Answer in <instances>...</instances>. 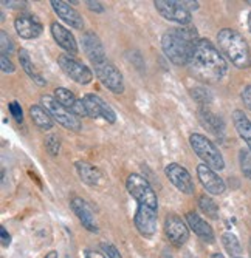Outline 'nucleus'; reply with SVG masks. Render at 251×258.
<instances>
[{
  "mask_svg": "<svg viewBox=\"0 0 251 258\" xmlns=\"http://www.w3.org/2000/svg\"><path fill=\"white\" fill-rule=\"evenodd\" d=\"M188 67L192 75L203 82H220L228 73V63L223 54L208 39H200L191 54Z\"/></svg>",
  "mask_w": 251,
  "mask_h": 258,
  "instance_id": "nucleus-1",
  "label": "nucleus"
},
{
  "mask_svg": "<svg viewBox=\"0 0 251 258\" xmlns=\"http://www.w3.org/2000/svg\"><path fill=\"white\" fill-rule=\"evenodd\" d=\"M200 40L195 27L186 25L180 28H171L162 36V48L166 57L177 67L189 63L191 54Z\"/></svg>",
  "mask_w": 251,
  "mask_h": 258,
  "instance_id": "nucleus-2",
  "label": "nucleus"
},
{
  "mask_svg": "<svg viewBox=\"0 0 251 258\" xmlns=\"http://www.w3.org/2000/svg\"><path fill=\"white\" fill-rule=\"evenodd\" d=\"M217 42L220 51L236 68H248L251 65L249 46L242 34L231 28H223L217 33Z\"/></svg>",
  "mask_w": 251,
  "mask_h": 258,
  "instance_id": "nucleus-3",
  "label": "nucleus"
},
{
  "mask_svg": "<svg viewBox=\"0 0 251 258\" xmlns=\"http://www.w3.org/2000/svg\"><path fill=\"white\" fill-rule=\"evenodd\" d=\"M189 144L195 155L203 161V164H207L213 170L225 169V159L211 139H208L202 133H192L189 136Z\"/></svg>",
  "mask_w": 251,
  "mask_h": 258,
  "instance_id": "nucleus-4",
  "label": "nucleus"
},
{
  "mask_svg": "<svg viewBox=\"0 0 251 258\" xmlns=\"http://www.w3.org/2000/svg\"><path fill=\"white\" fill-rule=\"evenodd\" d=\"M126 189L129 195L136 201V206H147L152 209H158L157 194L144 176L138 173H130L126 181Z\"/></svg>",
  "mask_w": 251,
  "mask_h": 258,
  "instance_id": "nucleus-5",
  "label": "nucleus"
},
{
  "mask_svg": "<svg viewBox=\"0 0 251 258\" xmlns=\"http://www.w3.org/2000/svg\"><path fill=\"white\" fill-rule=\"evenodd\" d=\"M42 107L47 110L52 118L55 119V122H58L59 125H62L67 130H73V132H81L82 128V122L78 116H75L70 110H67L64 105H61L55 96H48L45 95L40 98Z\"/></svg>",
  "mask_w": 251,
  "mask_h": 258,
  "instance_id": "nucleus-6",
  "label": "nucleus"
},
{
  "mask_svg": "<svg viewBox=\"0 0 251 258\" xmlns=\"http://www.w3.org/2000/svg\"><path fill=\"white\" fill-rule=\"evenodd\" d=\"M155 10L163 19L178 23L180 27H186L192 20V13L186 8L185 2L180 0H155Z\"/></svg>",
  "mask_w": 251,
  "mask_h": 258,
  "instance_id": "nucleus-7",
  "label": "nucleus"
},
{
  "mask_svg": "<svg viewBox=\"0 0 251 258\" xmlns=\"http://www.w3.org/2000/svg\"><path fill=\"white\" fill-rule=\"evenodd\" d=\"M58 63L62 72L76 84L85 85V84H90L93 79L92 70L85 67L84 63H81L79 60L73 59L70 54H61L58 57Z\"/></svg>",
  "mask_w": 251,
  "mask_h": 258,
  "instance_id": "nucleus-8",
  "label": "nucleus"
},
{
  "mask_svg": "<svg viewBox=\"0 0 251 258\" xmlns=\"http://www.w3.org/2000/svg\"><path fill=\"white\" fill-rule=\"evenodd\" d=\"M95 75L98 76V79L103 82V85L110 90L112 93H120L124 91V79L120 70L113 65L112 62L106 60L103 63L95 65Z\"/></svg>",
  "mask_w": 251,
  "mask_h": 258,
  "instance_id": "nucleus-9",
  "label": "nucleus"
},
{
  "mask_svg": "<svg viewBox=\"0 0 251 258\" xmlns=\"http://www.w3.org/2000/svg\"><path fill=\"white\" fill-rule=\"evenodd\" d=\"M82 101L85 104V108H87V113L90 118H93V119L103 118L109 124H115V121H117L115 111H113V108L107 102H104V99H101L98 95L87 93V95L82 98Z\"/></svg>",
  "mask_w": 251,
  "mask_h": 258,
  "instance_id": "nucleus-10",
  "label": "nucleus"
},
{
  "mask_svg": "<svg viewBox=\"0 0 251 258\" xmlns=\"http://www.w3.org/2000/svg\"><path fill=\"white\" fill-rule=\"evenodd\" d=\"M165 175L168 179L175 185V189L185 195L194 194V181L191 178V173L177 162H171L165 167Z\"/></svg>",
  "mask_w": 251,
  "mask_h": 258,
  "instance_id": "nucleus-11",
  "label": "nucleus"
},
{
  "mask_svg": "<svg viewBox=\"0 0 251 258\" xmlns=\"http://www.w3.org/2000/svg\"><path fill=\"white\" fill-rule=\"evenodd\" d=\"M165 233L169 243L175 247L185 246L189 238L188 226L178 215H174V214H169L165 220Z\"/></svg>",
  "mask_w": 251,
  "mask_h": 258,
  "instance_id": "nucleus-12",
  "label": "nucleus"
},
{
  "mask_svg": "<svg viewBox=\"0 0 251 258\" xmlns=\"http://www.w3.org/2000/svg\"><path fill=\"white\" fill-rule=\"evenodd\" d=\"M14 28L16 33L22 37V39H36L42 34V23L39 22V19L33 14L28 13H20L16 19H14Z\"/></svg>",
  "mask_w": 251,
  "mask_h": 258,
  "instance_id": "nucleus-13",
  "label": "nucleus"
},
{
  "mask_svg": "<svg viewBox=\"0 0 251 258\" xmlns=\"http://www.w3.org/2000/svg\"><path fill=\"white\" fill-rule=\"evenodd\" d=\"M81 45H82V50H84L85 56L93 63V67L107 60L104 45L95 33H92V31L84 33L81 37Z\"/></svg>",
  "mask_w": 251,
  "mask_h": 258,
  "instance_id": "nucleus-14",
  "label": "nucleus"
},
{
  "mask_svg": "<svg viewBox=\"0 0 251 258\" xmlns=\"http://www.w3.org/2000/svg\"><path fill=\"white\" fill-rule=\"evenodd\" d=\"M197 176L205 190L211 195H222L226 189L225 181L217 175L216 170L208 167L207 164H198L197 166Z\"/></svg>",
  "mask_w": 251,
  "mask_h": 258,
  "instance_id": "nucleus-15",
  "label": "nucleus"
},
{
  "mask_svg": "<svg viewBox=\"0 0 251 258\" xmlns=\"http://www.w3.org/2000/svg\"><path fill=\"white\" fill-rule=\"evenodd\" d=\"M55 98H56V101L61 105H64L67 110H70L75 116H78V118H84V116H88L84 101L82 99H78L75 96V93H72L68 88H64V87L56 88L55 90Z\"/></svg>",
  "mask_w": 251,
  "mask_h": 258,
  "instance_id": "nucleus-16",
  "label": "nucleus"
},
{
  "mask_svg": "<svg viewBox=\"0 0 251 258\" xmlns=\"http://www.w3.org/2000/svg\"><path fill=\"white\" fill-rule=\"evenodd\" d=\"M70 207L73 210V214L78 217V220L82 223L84 229H87L88 232H98V224H96V220H95V215H93V210L87 204V201H84L82 198H72L70 200Z\"/></svg>",
  "mask_w": 251,
  "mask_h": 258,
  "instance_id": "nucleus-17",
  "label": "nucleus"
},
{
  "mask_svg": "<svg viewBox=\"0 0 251 258\" xmlns=\"http://www.w3.org/2000/svg\"><path fill=\"white\" fill-rule=\"evenodd\" d=\"M52 8L55 10V13L58 14V17L61 20H64L67 25H70L72 28L76 30H82L84 28V20L82 16L67 2H62V0H52Z\"/></svg>",
  "mask_w": 251,
  "mask_h": 258,
  "instance_id": "nucleus-18",
  "label": "nucleus"
},
{
  "mask_svg": "<svg viewBox=\"0 0 251 258\" xmlns=\"http://www.w3.org/2000/svg\"><path fill=\"white\" fill-rule=\"evenodd\" d=\"M52 36L56 40V43L61 46L62 50H65L70 56L78 54L79 48H78V43L75 36L70 33V30H67L65 27H62L61 23L53 22L52 23Z\"/></svg>",
  "mask_w": 251,
  "mask_h": 258,
  "instance_id": "nucleus-19",
  "label": "nucleus"
},
{
  "mask_svg": "<svg viewBox=\"0 0 251 258\" xmlns=\"http://www.w3.org/2000/svg\"><path fill=\"white\" fill-rule=\"evenodd\" d=\"M186 223L189 226V229L195 233V235L205 241V243H214V230L213 227L205 221L198 214L195 212H188L186 214Z\"/></svg>",
  "mask_w": 251,
  "mask_h": 258,
  "instance_id": "nucleus-20",
  "label": "nucleus"
},
{
  "mask_svg": "<svg viewBox=\"0 0 251 258\" xmlns=\"http://www.w3.org/2000/svg\"><path fill=\"white\" fill-rule=\"evenodd\" d=\"M198 121L203 125V128H207L216 136H222L225 133V122L219 114L213 113L207 107L198 108Z\"/></svg>",
  "mask_w": 251,
  "mask_h": 258,
  "instance_id": "nucleus-21",
  "label": "nucleus"
},
{
  "mask_svg": "<svg viewBox=\"0 0 251 258\" xmlns=\"http://www.w3.org/2000/svg\"><path fill=\"white\" fill-rule=\"evenodd\" d=\"M76 170L78 175L81 178L82 182H85L87 185H92L96 187L103 182V173L99 172V169H96L95 166L84 161H78L76 162Z\"/></svg>",
  "mask_w": 251,
  "mask_h": 258,
  "instance_id": "nucleus-22",
  "label": "nucleus"
},
{
  "mask_svg": "<svg viewBox=\"0 0 251 258\" xmlns=\"http://www.w3.org/2000/svg\"><path fill=\"white\" fill-rule=\"evenodd\" d=\"M233 124L236 127V132L239 133L240 139L246 144L248 150L251 152V121L246 118V114L242 110L233 111Z\"/></svg>",
  "mask_w": 251,
  "mask_h": 258,
  "instance_id": "nucleus-23",
  "label": "nucleus"
},
{
  "mask_svg": "<svg viewBox=\"0 0 251 258\" xmlns=\"http://www.w3.org/2000/svg\"><path fill=\"white\" fill-rule=\"evenodd\" d=\"M30 116L33 122L36 124V127H39L40 130H52L55 125V119L52 118V114L42 105H31Z\"/></svg>",
  "mask_w": 251,
  "mask_h": 258,
  "instance_id": "nucleus-24",
  "label": "nucleus"
},
{
  "mask_svg": "<svg viewBox=\"0 0 251 258\" xmlns=\"http://www.w3.org/2000/svg\"><path fill=\"white\" fill-rule=\"evenodd\" d=\"M19 62H20L22 68H24V72H25L37 85H45V79H42V76L36 72V68H34V65H33V62H31L30 54L27 53V50L22 48V50L19 51Z\"/></svg>",
  "mask_w": 251,
  "mask_h": 258,
  "instance_id": "nucleus-25",
  "label": "nucleus"
},
{
  "mask_svg": "<svg viewBox=\"0 0 251 258\" xmlns=\"http://www.w3.org/2000/svg\"><path fill=\"white\" fill-rule=\"evenodd\" d=\"M198 207L208 218H211V220L219 218V206L216 204V201L213 198H210L207 195H202L198 198Z\"/></svg>",
  "mask_w": 251,
  "mask_h": 258,
  "instance_id": "nucleus-26",
  "label": "nucleus"
},
{
  "mask_svg": "<svg viewBox=\"0 0 251 258\" xmlns=\"http://www.w3.org/2000/svg\"><path fill=\"white\" fill-rule=\"evenodd\" d=\"M222 243H223V247L226 249V252L230 253L231 256H236L242 252V247H240V243L237 240L236 235H233V233L226 232L222 235Z\"/></svg>",
  "mask_w": 251,
  "mask_h": 258,
  "instance_id": "nucleus-27",
  "label": "nucleus"
},
{
  "mask_svg": "<svg viewBox=\"0 0 251 258\" xmlns=\"http://www.w3.org/2000/svg\"><path fill=\"white\" fill-rule=\"evenodd\" d=\"M191 96H192V99L195 102H198L203 107L211 104V101H213V95L210 93V90H207L205 87H195V88H192L191 90Z\"/></svg>",
  "mask_w": 251,
  "mask_h": 258,
  "instance_id": "nucleus-28",
  "label": "nucleus"
},
{
  "mask_svg": "<svg viewBox=\"0 0 251 258\" xmlns=\"http://www.w3.org/2000/svg\"><path fill=\"white\" fill-rule=\"evenodd\" d=\"M239 162H240V170L242 173L251 179V152L249 150H240L239 153Z\"/></svg>",
  "mask_w": 251,
  "mask_h": 258,
  "instance_id": "nucleus-29",
  "label": "nucleus"
},
{
  "mask_svg": "<svg viewBox=\"0 0 251 258\" xmlns=\"http://www.w3.org/2000/svg\"><path fill=\"white\" fill-rule=\"evenodd\" d=\"M45 149L47 152L53 156H56L61 150V141H59V136L58 135H50L45 138Z\"/></svg>",
  "mask_w": 251,
  "mask_h": 258,
  "instance_id": "nucleus-30",
  "label": "nucleus"
},
{
  "mask_svg": "<svg viewBox=\"0 0 251 258\" xmlns=\"http://www.w3.org/2000/svg\"><path fill=\"white\" fill-rule=\"evenodd\" d=\"M0 50H2L4 56H10L14 51V45L13 40L10 39V36L7 34V31H0Z\"/></svg>",
  "mask_w": 251,
  "mask_h": 258,
  "instance_id": "nucleus-31",
  "label": "nucleus"
},
{
  "mask_svg": "<svg viewBox=\"0 0 251 258\" xmlns=\"http://www.w3.org/2000/svg\"><path fill=\"white\" fill-rule=\"evenodd\" d=\"M8 108H10V113L13 114V118H14L19 124H20L22 121H24V111H22V107H20V104H19L17 101L10 102Z\"/></svg>",
  "mask_w": 251,
  "mask_h": 258,
  "instance_id": "nucleus-32",
  "label": "nucleus"
},
{
  "mask_svg": "<svg viewBox=\"0 0 251 258\" xmlns=\"http://www.w3.org/2000/svg\"><path fill=\"white\" fill-rule=\"evenodd\" d=\"M101 249H103V252H104V255L107 258H123L120 250L110 243H101Z\"/></svg>",
  "mask_w": 251,
  "mask_h": 258,
  "instance_id": "nucleus-33",
  "label": "nucleus"
},
{
  "mask_svg": "<svg viewBox=\"0 0 251 258\" xmlns=\"http://www.w3.org/2000/svg\"><path fill=\"white\" fill-rule=\"evenodd\" d=\"M0 63H2V72L5 73V75H11V73H14V65H13V62L8 59V56H4L2 54V57H0Z\"/></svg>",
  "mask_w": 251,
  "mask_h": 258,
  "instance_id": "nucleus-34",
  "label": "nucleus"
},
{
  "mask_svg": "<svg viewBox=\"0 0 251 258\" xmlns=\"http://www.w3.org/2000/svg\"><path fill=\"white\" fill-rule=\"evenodd\" d=\"M240 98H242V102L245 104V107L251 110V85H246V87L242 90Z\"/></svg>",
  "mask_w": 251,
  "mask_h": 258,
  "instance_id": "nucleus-35",
  "label": "nucleus"
},
{
  "mask_svg": "<svg viewBox=\"0 0 251 258\" xmlns=\"http://www.w3.org/2000/svg\"><path fill=\"white\" fill-rule=\"evenodd\" d=\"M85 5H87V8H88L90 11H95V13H98V14H101V13L104 11L103 5H101L99 2H93V0H87Z\"/></svg>",
  "mask_w": 251,
  "mask_h": 258,
  "instance_id": "nucleus-36",
  "label": "nucleus"
},
{
  "mask_svg": "<svg viewBox=\"0 0 251 258\" xmlns=\"http://www.w3.org/2000/svg\"><path fill=\"white\" fill-rule=\"evenodd\" d=\"M0 238H2V246L4 247H8L10 243H11V235L7 232L5 227H0Z\"/></svg>",
  "mask_w": 251,
  "mask_h": 258,
  "instance_id": "nucleus-37",
  "label": "nucleus"
},
{
  "mask_svg": "<svg viewBox=\"0 0 251 258\" xmlns=\"http://www.w3.org/2000/svg\"><path fill=\"white\" fill-rule=\"evenodd\" d=\"M85 258H106V256H103L99 252H95V250H87Z\"/></svg>",
  "mask_w": 251,
  "mask_h": 258,
  "instance_id": "nucleus-38",
  "label": "nucleus"
},
{
  "mask_svg": "<svg viewBox=\"0 0 251 258\" xmlns=\"http://www.w3.org/2000/svg\"><path fill=\"white\" fill-rule=\"evenodd\" d=\"M45 258H58V252L56 250H50L47 255H45Z\"/></svg>",
  "mask_w": 251,
  "mask_h": 258,
  "instance_id": "nucleus-39",
  "label": "nucleus"
},
{
  "mask_svg": "<svg viewBox=\"0 0 251 258\" xmlns=\"http://www.w3.org/2000/svg\"><path fill=\"white\" fill-rule=\"evenodd\" d=\"M246 25H248V30L251 33V11L248 13V17H246Z\"/></svg>",
  "mask_w": 251,
  "mask_h": 258,
  "instance_id": "nucleus-40",
  "label": "nucleus"
},
{
  "mask_svg": "<svg viewBox=\"0 0 251 258\" xmlns=\"http://www.w3.org/2000/svg\"><path fill=\"white\" fill-rule=\"evenodd\" d=\"M162 258H174L169 252H163V255H162Z\"/></svg>",
  "mask_w": 251,
  "mask_h": 258,
  "instance_id": "nucleus-41",
  "label": "nucleus"
},
{
  "mask_svg": "<svg viewBox=\"0 0 251 258\" xmlns=\"http://www.w3.org/2000/svg\"><path fill=\"white\" fill-rule=\"evenodd\" d=\"M211 258H225V256H223L222 253H213V255H211Z\"/></svg>",
  "mask_w": 251,
  "mask_h": 258,
  "instance_id": "nucleus-42",
  "label": "nucleus"
},
{
  "mask_svg": "<svg viewBox=\"0 0 251 258\" xmlns=\"http://www.w3.org/2000/svg\"><path fill=\"white\" fill-rule=\"evenodd\" d=\"M246 4H249V5H251V0H248V2H246Z\"/></svg>",
  "mask_w": 251,
  "mask_h": 258,
  "instance_id": "nucleus-43",
  "label": "nucleus"
},
{
  "mask_svg": "<svg viewBox=\"0 0 251 258\" xmlns=\"http://www.w3.org/2000/svg\"><path fill=\"white\" fill-rule=\"evenodd\" d=\"M237 258H239V256H237Z\"/></svg>",
  "mask_w": 251,
  "mask_h": 258,
  "instance_id": "nucleus-44",
  "label": "nucleus"
}]
</instances>
